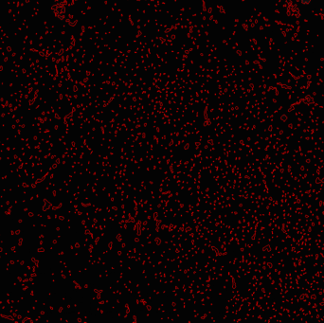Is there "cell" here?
Returning a JSON list of instances; mask_svg holds the SVG:
<instances>
[{"instance_id":"cell-2","label":"cell","mask_w":324,"mask_h":323,"mask_svg":"<svg viewBox=\"0 0 324 323\" xmlns=\"http://www.w3.org/2000/svg\"><path fill=\"white\" fill-rule=\"evenodd\" d=\"M298 2L303 6H308L312 3V0H298Z\"/></svg>"},{"instance_id":"cell-1","label":"cell","mask_w":324,"mask_h":323,"mask_svg":"<svg viewBox=\"0 0 324 323\" xmlns=\"http://www.w3.org/2000/svg\"><path fill=\"white\" fill-rule=\"evenodd\" d=\"M51 13L60 22L66 21V4L64 0H55L50 7Z\"/></svg>"}]
</instances>
